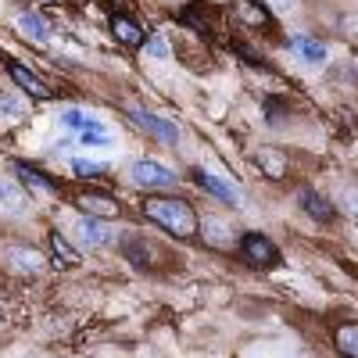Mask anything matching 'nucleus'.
<instances>
[{"label": "nucleus", "instance_id": "f257e3e1", "mask_svg": "<svg viewBox=\"0 0 358 358\" xmlns=\"http://www.w3.org/2000/svg\"><path fill=\"white\" fill-rule=\"evenodd\" d=\"M143 215L151 222H158L162 229H169L172 236H194L197 233L194 208L187 201H179V197H147Z\"/></svg>", "mask_w": 358, "mask_h": 358}, {"label": "nucleus", "instance_id": "f03ea898", "mask_svg": "<svg viewBox=\"0 0 358 358\" xmlns=\"http://www.w3.org/2000/svg\"><path fill=\"white\" fill-rule=\"evenodd\" d=\"M241 255H244V262H251V265H258V268H276V265L283 262L280 248L268 241L265 233H244Z\"/></svg>", "mask_w": 358, "mask_h": 358}, {"label": "nucleus", "instance_id": "7ed1b4c3", "mask_svg": "<svg viewBox=\"0 0 358 358\" xmlns=\"http://www.w3.org/2000/svg\"><path fill=\"white\" fill-rule=\"evenodd\" d=\"M62 122H65V129H72V133H79V140L83 143H111V133L104 129V122H97L94 115H86V111H79V108H69V111H62Z\"/></svg>", "mask_w": 358, "mask_h": 358}, {"label": "nucleus", "instance_id": "20e7f679", "mask_svg": "<svg viewBox=\"0 0 358 358\" xmlns=\"http://www.w3.org/2000/svg\"><path fill=\"white\" fill-rule=\"evenodd\" d=\"M129 176H133V183L151 187V190H172V187L179 183L172 169H165V165H158V162H151V158L133 162V165H129Z\"/></svg>", "mask_w": 358, "mask_h": 358}, {"label": "nucleus", "instance_id": "39448f33", "mask_svg": "<svg viewBox=\"0 0 358 358\" xmlns=\"http://www.w3.org/2000/svg\"><path fill=\"white\" fill-rule=\"evenodd\" d=\"M129 118H133L143 133L158 136L162 143H176V140H179V129H176L172 122H165L162 115H151V111H143V108H129Z\"/></svg>", "mask_w": 358, "mask_h": 358}, {"label": "nucleus", "instance_id": "423d86ee", "mask_svg": "<svg viewBox=\"0 0 358 358\" xmlns=\"http://www.w3.org/2000/svg\"><path fill=\"white\" fill-rule=\"evenodd\" d=\"M76 208H83L86 215H94V219H115L122 208H118V201L115 197H108V194H79L76 197Z\"/></svg>", "mask_w": 358, "mask_h": 358}, {"label": "nucleus", "instance_id": "0eeeda50", "mask_svg": "<svg viewBox=\"0 0 358 358\" xmlns=\"http://www.w3.org/2000/svg\"><path fill=\"white\" fill-rule=\"evenodd\" d=\"M76 233H79V241L86 244V248H108L111 244V229L101 222V219H94V215H83L79 222H76Z\"/></svg>", "mask_w": 358, "mask_h": 358}, {"label": "nucleus", "instance_id": "6e6552de", "mask_svg": "<svg viewBox=\"0 0 358 358\" xmlns=\"http://www.w3.org/2000/svg\"><path fill=\"white\" fill-rule=\"evenodd\" d=\"M15 176L22 179V183H29L33 190H43V194H62V183H57L54 176H47L43 169H36V165L15 162Z\"/></svg>", "mask_w": 358, "mask_h": 358}, {"label": "nucleus", "instance_id": "1a4fd4ad", "mask_svg": "<svg viewBox=\"0 0 358 358\" xmlns=\"http://www.w3.org/2000/svg\"><path fill=\"white\" fill-rule=\"evenodd\" d=\"M297 201H301L305 215H308V219H315V222H322V226H326V222H334V215H337V212H334V204L326 201L322 194H315L312 187H305L301 194H297Z\"/></svg>", "mask_w": 358, "mask_h": 358}, {"label": "nucleus", "instance_id": "9d476101", "mask_svg": "<svg viewBox=\"0 0 358 358\" xmlns=\"http://www.w3.org/2000/svg\"><path fill=\"white\" fill-rule=\"evenodd\" d=\"M8 72H11V79L25 90V94H33V97H40V101H47L50 97V90H47V83L36 76V72H29L25 65H18V62H8Z\"/></svg>", "mask_w": 358, "mask_h": 358}, {"label": "nucleus", "instance_id": "9b49d317", "mask_svg": "<svg viewBox=\"0 0 358 358\" xmlns=\"http://www.w3.org/2000/svg\"><path fill=\"white\" fill-rule=\"evenodd\" d=\"M233 15L241 18L244 25H255V29L273 25V15H268V8L258 4V0H236V4H233Z\"/></svg>", "mask_w": 358, "mask_h": 358}, {"label": "nucleus", "instance_id": "f8f14e48", "mask_svg": "<svg viewBox=\"0 0 358 358\" xmlns=\"http://www.w3.org/2000/svg\"><path fill=\"white\" fill-rule=\"evenodd\" d=\"M111 36L118 43H126V47H143V33H140V25L126 15H111Z\"/></svg>", "mask_w": 358, "mask_h": 358}, {"label": "nucleus", "instance_id": "ddd939ff", "mask_svg": "<svg viewBox=\"0 0 358 358\" xmlns=\"http://www.w3.org/2000/svg\"><path fill=\"white\" fill-rule=\"evenodd\" d=\"M194 179H197V187L201 190H208V194H215L219 201H229V204H236L241 201V194H236L233 187H226L219 176H212V172H204V169H194Z\"/></svg>", "mask_w": 358, "mask_h": 358}, {"label": "nucleus", "instance_id": "4468645a", "mask_svg": "<svg viewBox=\"0 0 358 358\" xmlns=\"http://www.w3.org/2000/svg\"><path fill=\"white\" fill-rule=\"evenodd\" d=\"M18 33L43 43V40H50V22L43 15H36V11H25V15H18Z\"/></svg>", "mask_w": 358, "mask_h": 358}, {"label": "nucleus", "instance_id": "2eb2a0df", "mask_svg": "<svg viewBox=\"0 0 358 358\" xmlns=\"http://www.w3.org/2000/svg\"><path fill=\"white\" fill-rule=\"evenodd\" d=\"M29 208L25 194L18 190L15 179H0V212H11V215H22Z\"/></svg>", "mask_w": 358, "mask_h": 358}, {"label": "nucleus", "instance_id": "dca6fc26", "mask_svg": "<svg viewBox=\"0 0 358 358\" xmlns=\"http://www.w3.org/2000/svg\"><path fill=\"white\" fill-rule=\"evenodd\" d=\"M301 62H308V65H319V62H326V47L319 43V40H312V36H290V43H287Z\"/></svg>", "mask_w": 358, "mask_h": 358}, {"label": "nucleus", "instance_id": "f3484780", "mask_svg": "<svg viewBox=\"0 0 358 358\" xmlns=\"http://www.w3.org/2000/svg\"><path fill=\"white\" fill-rule=\"evenodd\" d=\"M8 262L15 268H22V273H40V268H43V255L33 251V248H11L8 251Z\"/></svg>", "mask_w": 358, "mask_h": 358}, {"label": "nucleus", "instance_id": "a211bd4d", "mask_svg": "<svg viewBox=\"0 0 358 358\" xmlns=\"http://www.w3.org/2000/svg\"><path fill=\"white\" fill-rule=\"evenodd\" d=\"M258 165L265 169V176H273V179L287 176V158H283V151H276V147H262V151H258Z\"/></svg>", "mask_w": 358, "mask_h": 358}, {"label": "nucleus", "instance_id": "6ab92c4d", "mask_svg": "<svg viewBox=\"0 0 358 358\" xmlns=\"http://www.w3.org/2000/svg\"><path fill=\"white\" fill-rule=\"evenodd\" d=\"M118 248H122V255H126L136 268H151V248H147L140 236H126V241L118 244Z\"/></svg>", "mask_w": 358, "mask_h": 358}, {"label": "nucleus", "instance_id": "aec40b11", "mask_svg": "<svg viewBox=\"0 0 358 358\" xmlns=\"http://www.w3.org/2000/svg\"><path fill=\"white\" fill-rule=\"evenodd\" d=\"M334 341H337V351H341V355L358 358V322H344Z\"/></svg>", "mask_w": 358, "mask_h": 358}, {"label": "nucleus", "instance_id": "412c9836", "mask_svg": "<svg viewBox=\"0 0 358 358\" xmlns=\"http://www.w3.org/2000/svg\"><path fill=\"white\" fill-rule=\"evenodd\" d=\"M201 229H204V241L212 244V248H229V236H233V233H229V226H226V222L208 219Z\"/></svg>", "mask_w": 358, "mask_h": 358}, {"label": "nucleus", "instance_id": "4be33fe9", "mask_svg": "<svg viewBox=\"0 0 358 358\" xmlns=\"http://www.w3.org/2000/svg\"><path fill=\"white\" fill-rule=\"evenodd\" d=\"M50 248H54V255H57V262H65V265H79V251L65 241L62 233H50Z\"/></svg>", "mask_w": 358, "mask_h": 358}, {"label": "nucleus", "instance_id": "5701e85b", "mask_svg": "<svg viewBox=\"0 0 358 358\" xmlns=\"http://www.w3.org/2000/svg\"><path fill=\"white\" fill-rule=\"evenodd\" d=\"M183 25H190V29H197V33H208V18H204V4H190V8H183L176 15Z\"/></svg>", "mask_w": 358, "mask_h": 358}, {"label": "nucleus", "instance_id": "b1692460", "mask_svg": "<svg viewBox=\"0 0 358 358\" xmlns=\"http://www.w3.org/2000/svg\"><path fill=\"white\" fill-rule=\"evenodd\" d=\"M0 118L18 122V118H25V104H22L15 94H0Z\"/></svg>", "mask_w": 358, "mask_h": 358}, {"label": "nucleus", "instance_id": "393cba45", "mask_svg": "<svg viewBox=\"0 0 358 358\" xmlns=\"http://www.w3.org/2000/svg\"><path fill=\"white\" fill-rule=\"evenodd\" d=\"M341 208L358 222V187H344L341 190Z\"/></svg>", "mask_w": 358, "mask_h": 358}, {"label": "nucleus", "instance_id": "a878e982", "mask_svg": "<svg viewBox=\"0 0 358 358\" xmlns=\"http://www.w3.org/2000/svg\"><path fill=\"white\" fill-rule=\"evenodd\" d=\"M72 169H76V176H83V179H101L104 176V165H97V162H72Z\"/></svg>", "mask_w": 358, "mask_h": 358}, {"label": "nucleus", "instance_id": "bb28decb", "mask_svg": "<svg viewBox=\"0 0 358 358\" xmlns=\"http://www.w3.org/2000/svg\"><path fill=\"white\" fill-rule=\"evenodd\" d=\"M143 50L151 54V57H169V47L162 36H151V40H143Z\"/></svg>", "mask_w": 358, "mask_h": 358}, {"label": "nucleus", "instance_id": "cd10ccee", "mask_svg": "<svg viewBox=\"0 0 358 358\" xmlns=\"http://www.w3.org/2000/svg\"><path fill=\"white\" fill-rule=\"evenodd\" d=\"M233 50H236V54H241V57H244V62H248V65H255V69H262V57H258V54H255L251 47H244V43H233Z\"/></svg>", "mask_w": 358, "mask_h": 358}, {"label": "nucleus", "instance_id": "c85d7f7f", "mask_svg": "<svg viewBox=\"0 0 358 358\" xmlns=\"http://www.w3.org/2000/svg\"><path fill=\"white\" fill-rule=\"evenodd\" d=\"M265 8H273V11H290L294 0H265Z\"/></svg>", "mask_w": 358, "mask_h": 358}]
</instances>
